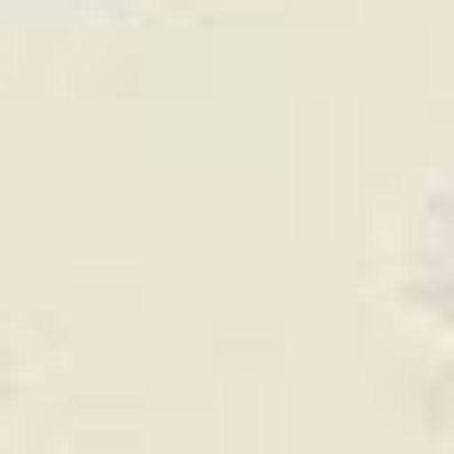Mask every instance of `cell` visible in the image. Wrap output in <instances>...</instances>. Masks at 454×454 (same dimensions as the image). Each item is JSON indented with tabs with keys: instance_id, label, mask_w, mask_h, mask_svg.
<instances>
[{
	"instance_id": "1",
	"label": "cell",
	"mask_w": 454,
	"mask_h": 454,
	"mask_svg": "<svg viewBox=\"0 0 454 454\" xmlns=\"http://www.w3.org/2000/svg\"><path fill=\"white\" fill-rule=\"evenodd\" d=\"M374 294L410 339L454 348V178H427L401 196L374 250Z\"/></svg>"
},
{
	"instance_id": "2",
	"label": "cell",
	"mask_w": 454,
	"mask_h": 454,
	"mask_svg": "<svg viewBox=\"0 0 454 454\" xmlns=\"http://www.w3.org/2000/svg\"><path fill=\"white\" fill-rule=\"evenodd\" d=\"M107 10H152V0H107Z\"/></svg>"
}]
</instances>
